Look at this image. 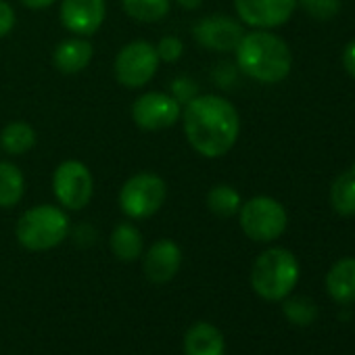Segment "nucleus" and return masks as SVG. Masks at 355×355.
<instances>
[{"instance_id":"obj_1","label":"nucleus","mask_w":355,"mask_h":355,"mask_svg":"<svg viewBox=\"0 0 355 355\" xmlns=\"http://www.w3.org/2000/svg\"><path fill=\"white\" fill-rule=\"evenodd\" d=\"M191 146L209 159L224 157L239 140L241 119L234 105L218 94L195 96L182 111Z\"/></svg>"},{"instance_id":"obj_2","label":"nucleus","mask_w":355,"mask_h":355,"mask_svg":"<svg viewBox=\"0 0 355 355\" xmlns=\"http://www.w3.org/2000/svg\"><path fill=\"white\" fill-rule=\"evenodd\" d=\"M236 63L245 76L263 84H276L291 73L293 55L282 38L259 30L243 36L236 46Z\"/></svg>"},{"instance_id":"obj_3","label":"nucleus","mask_w":355,"mask_h":355,"mask_svg":"<svg viewBox=\"0 0 355 355\" xmlns=\"http://www.w3.org/2000/svg\"><path fill=\"white\" fill-rule=\"evenodd\" d=\"M299 280V261L286 249L263 251L251 270V286L266 301L286 299Z\"/></svg>"},{"instance_id":"obj_4","label":"nucleus","mask_w":355,"mask_h":355,"mask_svg":"<svg viewBox=\"0 0 355 355\" xmlns=\"http://www.w3.org/2000/svg\"><path fill=\"white\" fill-rule=\"evenodd\" d=\"M67 232L69 220L55 205H38L28 209L15 228L17 241L30 251H49L61 245Z\"/></svg>"},{"instance_id":"obj_5","label":"nucleus","mask_w":355,"mask_h":355,"mask_svg":"<svg viewBox=\"0 0 355 355\" xmlns=\"http://www.w3.org/2000/svg\"><path fill=\"white\" fill-rule=\"evenodd\" d=\"M167 189L157 173L142 171L132 175L119 191V207L132 220H146L155 216L165 203Z\"/></svg>"},{"instance_id":"obj_6","label":"nucleus","mask_w":355,"mask_h":355,"mask_svg":"<svg viewBox=\"0 0 355 355\" xmlns=\"http://www.w3.org/2000/svg\"><path fill=\"white\" fill-rule=\"evenodd\" d=\"M243 232L257 243H270L286 230V211L272 197H253L239 209Z\"/></svg>"},{"instance_id":"obj_7","label":"nucleus","mask_w":355,"mask_h":355,"mask_svg":"<svg viewBox=\"0 0 355 355\" xmlns=\"http://www.w3.org/2000/svg\"><path fill=\"white\" fill-rule=\"evenodd\" d=\"M53 191L63 207L71 211L84 209L90 203L94 191L90 169L76 159L63 161L53 173Z\"/></svg>"},{"instance_id":"obj_8","label":"nucleus","mask_w":355,"mask_h":355,"mask_svg":"<svg viewBox=\"0 0 355 355\" xmlns=\"http://www.w3.org/2000/svg\"><path fill=\"white\" fill-rule=\"evenodd\" d=\"M159 67V57L153 44L144 40H136L125 44L115 57V78L125 88H142L146 86Z\"/></svg>"},{"instance_id":"obj_9","label":"nucleus","mask_w":355,"mask_h":355,"mask_svg":"<svg viewBox=\"0 0 355 355\" xmlns=\"http://www.w3.org/2000/svg\"><path fill=\"white\" fill-rule=\"evenodd\" d=\"M182 117V105L165 92H146L132 105V119L142 130H165Z\"/></svg>"},{"instance_id":"obj_10","label":"nucleus","mask_w":355,"mask_h":355,"mask_svg":"<svg viewBox=\"0 0 355 355\" xmlns=\"http://www.w3.org/2000/svg\"><path fill=\"white\" fill-rule=\"evenodd\" d=\"M193 36L203 49L232 53L241 44L245 32L243 26L228 15H209L193 28Z\"/></svg>"},{"instance_id":"obj_11","label":"nucleus","mask_w":355,"mask_h":355,"mask_svg":"<svg viewBox=\"0 0 355 355\" xmlns=\"http://www.w3.org/2000/svg\"><path fill=\"white\" fill-rule=\"evenodd\" d=\"M234 7L247 26L272 30L284 26L291 19L297 0H234Z\"/></svg>"},{"instance_id":"obj_12","label":"nucleus","mask_w":355,"mask_h":355,"mask_svg":"<svg viewBox=\"0 0 355 355\" xmlns=\"http://www.w3.org/2000/svg\"><path fill=\"white\" fill-rule=\"evenodd\" d=\"M105 21V0H63L61 24L76 36H92Z\"/></svg>"},{"instance_id":"obj_13","label":"nucleus","mask_w":355,"mask_h":355,"mask_svg":"<svg viewBox=\"0 0 355 355\" xmlns=\"http://www.w3.org/2000/svg\"><path fill=\"white\" fill-rule=\"evenodd\" d=\"M180 263H182L180 247L169 239H161L144 255V274L153 284H165L178 274Z\"/></svg>"},{"instance_id":"obj_14","label":"nucleus","mask_w":355,"mask_h":355,"mask_svg":"<svg viewBox=\"0 0 355 355\" xmlns=\"http://www.w3.org/2000/svg\"><path fill=\"white\" fill-rule=\"evenodd\" d=\"M92 44L86 38H67L55 49V65L61 73H80L92 61Z\"/></svg>"},{"instance_id":"obj_15","label":"nucleus","mask_w":355,"mask_h":355,"mask_svg":"<svg viewBox=\"0 0 355 355\" xmlns=\"http://www.w3.org/2000/svg\"><path fill=\"white\" fill-rule=\"evenodd\" d=\"M328 295L343 305L355 303V257L338 259L326 276Z\"/></svg>"},{"instance_id":"obj_16","label":"nucleus","mask_w":355,"mask_h":355,"mask_svg":"<svg viewBox=\"0 0 355 355\" xmlns=\"http://www.w3.org/2000/svg\"><path fill=\"white\" fill-rule=\"evenodd\" d=\"M187 355H224V336L209 322H197L184 336Z\"/></svg>"},{"instance_id":"obj_17","label":"nucleus","mask_w":355,"mask_h":355,"mask_svg":"<svg viewBox=\"0 0 355 355\" xmlns=\"http://www.w3.org/2000/svg\"><path fill=\"white\" fill-rule=\"evenodd\" d=\"M26 193V178L11 161H0V207H15Z\"/></svg>"},{"instance_id":"obj_18","label":"nucleus","mask_w":355,"mask_h":355,"mask_svg":"<svg viewBox=\"0 0 355 355\" xmlns=\"http://www.w3.org/2000/svg\"><path fill=\"white\" fill-rule=\"evenodd\" d=\"M330 203L338 216L343 218L355 216V163L351 169H347L334 180L330 189Z\"/></svg>"},{"instance_id":"obj_19","label":"nucleus","mask_w":355,"mask_h":355,"mask_svg":"<svg viewBox=\"0 0 355 355\" xmlns=\"http://www.w3.org/2000/svg\"><path fill=\"white\" fill-rule=\"evenodd\" d=\"M111 251L121 261H134L142 253V234L132 224L115 226L111 234Z\"/></svg>"},{"instance_id":"obj_20","label":"nucleus","mask_w":355,"mask_h":355,"mask_svg":"<svg viewBox=\"0 0 355 355\" xmlns=\"http://www.w3.org/2000/svg\"><path fill=\"white\" fill-rule=\"evenodd\" d=\"M36 144V130L26 121H11L0 134V146L9 155H26Z\"/></svg>"},{"instance_id":"obj_21","label":"nucleus","mask_w":355,"mask_h":355,"mask_svg":"<svg viewBox=\"0 0 355 355\" xmlns=\"http://www.w3.org/2000/svg\"><path fill=\"white\" fill-rule=\"evenodd\" d=\"M241 205H243L241 203V195L232 187H228V184H218L207 195V207H209V211L214 216L222 218V220H228V218L236 216L239 209H241Z\"/></svg>"},{"instance_id":"obj_22","label":"nucleus","mask_w":355,"mask_h":355,"mask_svg":"<svg viewBox=\"0 0 355 355\" xmlns=\"http://www.w3.org/2000/svg\"><path fill=\"white\" fill-rule=\"evenodd\" d=\"M123 3V11L142 24H155L161 21L167 13L171 3L169 0H121Z\"/></svg>"},{"instance_id":"obj_23","label":"nucleus","mask_w":355,"mask_h":355,"mask_svg":"<svg viewBox=\"0 0 355 355\" xmlns=\"http://www.w3.org/2000/svg\"><path fill=\"white\" fill-rule=\"evenodd\" d=\"M284 313L286 318L297 324V326H307L315 320L318 315V307L309 301V299H303V297H295V299H288L284 303Z\"/></svg>"},{"instance_id":"obj_24","label":"nucleus","mask_w":355,"mask_h":355,"mask_svg":"<svg viewBox=\"0 0 355 355\" xmlns=\"http://www.w3.org/2000/svg\"><path fill=\"white\" fill-rule=\"evenodd\" d=\"M297 3L318 21H328L340 11V0H297Z\"/></svg>"},{"instance_id":"obj_25","label":"nucleus","mask_w":355,"mask_h":355,"mask_svg":"<svg viewBox=\"0 0 355 355\" xmlns=\"http://www.w3.org/2000/svg\"><path fill=\"white\" fill-rule=\"evenodd\" d=\"M157 51V57L159 61H165V63H173L182 57V51H184V44L180 38H175V36H165L161 38V42L155 46Z\"/></svg>"},{"instance_id":"obj_26","label":"nucleus","mask_w":355,"mask_h":355,"mask_svg":"<svg viewBox=\"0 0 355 355\" xmlns=\"http://www.w3.org/2000/svg\"><path fill=\"white\" fill-rule=\"evenodd\" d=\"M197 92H199V86H197V82L191 80V78H178V80H173V84H171V96H173L178 103H180V105L191 103L195 96H199Z\"/></svg>"},{"instance_id":"obj_27","label":"nucleus","mask_w":355,"mask_h":355,"mask_svg":"<svg viewBox=\"0 0 355 355\" xmlns=\"http://www.w3.org/2000/svg\"><path fill=\"white\" fill-rule=\"evenodd\" d=\"M15 28V11L9 3L0 0V38H5Z\"/></svg>"},{"instance_id":"obj_28","label":"nucleus","mask_w":355,"mask_h":355,"mask_svg":"<svg viewBox=\"0 0 355 355\" xmlns=\"http://www.w3.org/2000/svg\"><path fill=\"white\" fill-rule=\"evenodd\" d=\"M343 65H345V71L355 78V40H351L345 51H343Z\"/></svg>"},{"instance_id":"obj_29","label":"nucleus","mask_w":355,"mask_h":355,"mask_svg":"<svg viewBox=\"0 0 355 355\" xmlns=\"http://www.w3.org/2000/svg\"><path fill=\"white\" fill-rule=\"evenodd\" d=\"M55 3V0H21V5L32 9V11H40V9H46Z\"/></svg>"},{"instance_id":"obj_30","label":"nucleus","mask_w":355,"mask_h":355,"mask_svg":"<svg viewBox=\"0 0 355 355\" xmlns=\"http://www.w3.org/2000/svg\"><path fill=\"white\" fill-rule=\"evenodd\" d=\"M178 3H180V7L187 9V11H195V9L201 7L203 0H178Z\"/></svg>"}]
</instances>
